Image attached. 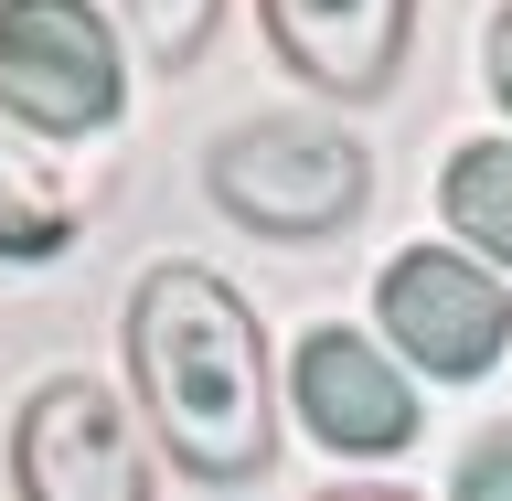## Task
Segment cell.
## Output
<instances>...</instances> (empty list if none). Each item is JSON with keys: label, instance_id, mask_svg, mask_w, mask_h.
Here are the masks:
<instances>
[{"label": "cell", "instance_id": "6da1fadb", "mask_svg": "<svg viewBox=\"0 0 512 501\" xmlns=\"http://www.w3.org/2000/svg\"><path fill=\"white\" fill-rule=\"evenodd\" d=\"M128 384L182 480H214V491L267 480V459H278L267 331L214 267H150L128 288Z\"/></svg>", "mask_w": 512, "mask_h": 501}, {"label": "cell", "instance_id": "7a4b0ae2", "mask_svg": "<svg viewBox=\"0 0 512 501\" xmlns=\"http://www.w3.org/2000/svg\"><path fill=\"white\" fill-rule=\"evenodd\" d=\"M203 192L224 203V224H246L267 246H331L374 203V160L331 118H246L214 139Z\"/></svg>", "mask_w": 512, "mask_h": 501}, {"label": "cell", "instance_id": "3957f363", "mask_svg": "<svg viewBox=\"0 0 512 501\" xmlns=\"http://www.w3.org/2000/svg\"><path fill=\"white\" fill-rule=\"evenodd\" d=\"M128 107L118 22L96 0H0V118L32 139H96Z\"/></svg>", "mask_w": 512, "mask_h": 501}, {"label": "cell", "instance_id": "277c9868", "mask_svg": "<svg viewBox=\"0 0 512 501\" xmlns=\"http://www.w3.org/2000/svg\"><path fill=\"white\" fill-rule=\"evenodd\" d=\"M150 448L128 438L118 395L96 374L32 384L11 416V491L22 501H150Z\"/></svg>", "mask_w": 512, "mask_h": 501}, {"label": "cell", "instance_id": "5b68a950", "mask_svg": "<svg viewBox=\"0 0 512 501\" xmlns=\"http://www.w3.org/2000/svg\"><path fill=\"white\" fill-rule=\"evenodd\" d=\"M374 331H395V352H406V363H427L438 384H470V374H491V363H502L512 299H502V278H491V267H470L459 246H416V256H395V267H384Z\"/></svg>", "mask_w": 512, "mask_h": 501}, {"label": "cell", "instance_id": "8992f818", "mask_svg": "<svg viewBox=\"0 0 512 501\" xmlns=\"http://www.w3.org/2000/svg\"><path fill=\"white\" fill-rule=\"evenodd\" d=\"M256 22L299 86L342 96V107L395 96V75L416 54V0H256Z\"/></svg>", "mask_w": 512, "mask_h": 501}, {"label": "cell", "instance_id": "52a82bcc", "mask_svg": "<svg viewBox=\"0 0 512 501\" xmlns=\"http://www.w3.org/2000/svg\"><path fill=\"white\" fill-rule=\"evenodd\" d=\"M288 384H299V416H310V438L331 448V459H395V448L416 438L406 374H395L363 331H310Z\"/></svg>", "mask_w": 512, "mask_h": 501}, {"label": "cell", "instance_id": "ba28073f", "mask_svg": "<svg viewBox=\"0 0 512 501\" xmlns=\"http://www.w3.org/2000/svg\"><path fill=\"white\" fill-rule=\"evenodd\" d=\"M438 214H448L459 246H480L491 267H512V139H470V150H448Z\"/></svg>", "mask_w": 512, "mask_h": 501}, {"label": "cell", "instance_id": "9c48e42d", "mask_svg": "<svg viewBox=\"0 0 512 501\" xmlns=\"http://www.w3.org/2000/svg\"><path fill=\"white\" fill-rule=\"evenodd\" d=\"M75 192L64 182H43V171H22V160H0V256H64V235H75Z\"/></svg>", "mask_w": 512, "mask_h": 501}, {"label": "cell", "instance_id": "30bf717a", "mask_svg": "<svg viewBox=\"0 0 512 501\" xmlns=\"http://www.w3.org/2000/svg\"><path fill=\"white\" fill-rule=\"evenodd\" d=\"M128 32H139V54L160 64V75H182V64H203V43H214L224 0H118Z\"/></svg>", "mask_w": 512, "mask_h": 501}, {"label": "cell", "instance_id": "8fae6325", "mask_svg": "<svg viewBox=\"0 0 512 501\" xmlns=\"http://www.w3.org/2000/svg\"><path fill=\"white\" fill-rule=\"evenodd\" d=\"M459 491H470V501H502L512 491V438H480L470 459H459Z\"/></svg>", "mask_w": 512, "mask_h": 501}, {"label": "cell", "instance_id": "7c38bea8", "mask_svg": "<svg viewBox=\"0 0 512 501\" xmlns=\"http://www.w3.org/2000/svg\"><path fill=\"white\" fill-rule=\"evenodd\" d=\"M491 96L512 107V0H502V22H491Z\"/></svg>", "mask_w": 512, "mask_h": 501}]
</instances>
